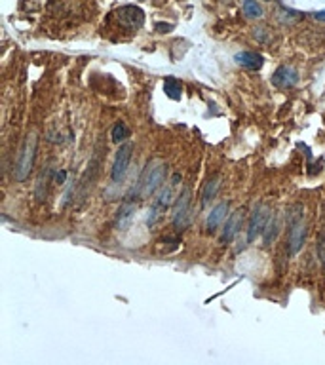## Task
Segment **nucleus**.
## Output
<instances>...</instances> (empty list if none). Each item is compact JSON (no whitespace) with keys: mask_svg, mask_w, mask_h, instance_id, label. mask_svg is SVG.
<instances>
[{"mask_svg":"<svg viewBox=\"0 0 325 365\" xmlns=\"http://www.w3.org/2000/svg\"><path fill=\"white\" fill-rule=\"evenodd\" d=\"M166 179V164L162 162H148L145 171L141 173V179L137 182V196L139 198H146L160 189V185Z\"/></svg>","mask_w":325,"mask_h":365,"instance_id":"obj_1","label":"nucleus"},{"mask_svg":"<svg viewBox=\"0 0 325 365\" xmlns=\"http://www.w3.org/2000/svg\"><path fill=\"white\" fill-rule=\"evenodd\" d=\"M34 154H36V137L29 135L21 150H19V156L16 160V169H14V175H16V179L19 182L25 181L29 173H31L34 164Z\"/></svg>","mask_w":325,"mask_h":365,"instance_id":"obj_2","label":"nucleus"},{"mask_svg":"<svg viewBox=\"0 0 325 365\" xmlns=\"http://www.w3.org/2000/svg\"><path fill=\"white\" fill-rule=\"evenodd\" d=\"M190 202H192V192L188 187H185L181 194L175 200L173 206V225L177 228H187L188 225V213H190Z\"/></svg>","mask_w":325,"mask_h":365,"instance_id":"obj_3","label":"nucleus"},{"mask_svg":"<svg viewBox=\"0 0 325 365\" xmlns=\"http://www.w3.org/2000/svg\"><path fill=\"white\" fill-rule=\"evenodd\" d=\"M131 154H133V145L131 143H122V147L116 152L114 164H112V181L120 182L126 173H128L129 162H131Z\"/></svg>","mask_w":325,"mask_h":365,"instance_id":"obj_4","label":"nucleus"},{"mask_svg":"<svg viewBox=\"0 0 325 365\" xmlns=\"http://www.w3.org/2000/svg\"><path fill=\"white\" fill-rule=\"evenodd\" d=\"M304 219H302V213H295L293 219L289 221V253L295 255L302 247L304 243Z\"/></svg>","mask_w":325,"mask_h":365,"instance_id":"obj_5","label":"nucleus"},{"mask_svg":"<svg viewBox=\"0 0 325 365\" xmlns=\"http://www.w3.org/2000/svg\"><path fill=\"white\" fill-rule=\"evenodd\" d=\"M270 219V209L266 208L265 204H259L255 211L251 213V221H249V230H248V240L253 242L259 232H263L266 226V221Z\"/></svg>","mask_w":325,"mask_h":365,"instance_id":"obj_6","label":"nucleus"},{"mask_svg":"<svg viewBox=\"0 0 325 365\" xmlns=\"http://www.w3.org/2000/svg\"><path fill=\"white\" fill-rule=\"evenodd\" d=\"M118 19L124 27H128L129 31H137L143 27V10L137 8V6H124L118 12Z\"/></svg>","mask_w":325,"mask_h":365,"instance_id":"obj_7","label":"nucleus"},{"mask_svg":"<svg viewBox=\"0 0 325 365\" xmlns=\"http://www.w3.org/2000/svg\"><path fill=\"white\" fill-rule=\"evenodd\" d=\"M297 72L295 69H291V67H280V69L274 72L272 76V84L278 87H282V89H287V87H293L297 84Z\"/></svg>","mask_w":325,"mask_h":365,"instance_id":"obj_8","label":"nucleus"},{"mask_svg":"<svg viewBox=\"0 0 325 365\" xmlns=\"http://www.w3.org/2000/svg\"><path fill=\"white\" fill-rule=\"evenodd\" d=\"M241 223H243V209L239 208L232 213L230 217H228V223H226L224 230H222V242H230L232 238L239 232Z\"/></svg>","mask_w":325,"mask_h":365,"instance_id":"obj_9","label":"nucleus"},{"mask_svg":"<svg viewBox=\"0 0 325 365\" xmlns=\"http://www.w3.org/2000/svg\"><path fill=\"white\" fill-rule=\"evenodd\" d=\"M137 209V204L135 202H124L118 209V215H116V226H118L120 230H126L131 223V219H133V213H135Z\"/></svg>","mask_w":325,"mask_h":365,"instance_id":"obj_10","label":"nucleus"},{"mask_svg":"<svg viewBox=\"0 0 325 365\" xmlns=\"http://www.w3.org/2000/svg\"><path fill=\"white\" fill-rule=\"evenodd\" d=\"M234 59H236V63H238L239 67L249 69V70H259L263 67V57L255 52H241V53H238Z\"/></svg>","mask_w":325,"mask_h":365,"instance_id":"obj_11","label":"nucleus"},{"mask_svg":"<svg viewBox=\"0 0 325 365\" xmlns=\"http://www.w3.org/2000/svg\"><path fill=\"white\" fill-rule=\"evenodd\" d=\"M226 213H228V204L226 202H221L217 208L209 213V217H207V230H215V228H219V225L222 223V219L226 217Z\"/></svg>","mask_w":325,"mask_h":365,"instance_id":"obj_12","label":"nucleus"},{"mask_svg":"<svg viewBox=\"0 0 325 365\" xmlns=\"http://www.w3.org/2000/svg\"><path fill=\"white\" fill-rule=\"evenodd\" d=\"M164 92H166V96L171 97V99H175V101H179L181 99V94H183V86H181L179 80L175 78H166L164 82Z\"/></svg>","mask_w":325,"mask_h":365,"instance_id":"obj_13","label":"nucleus"},{"mask_svg":"<svg viewBox=\"0 0 325 365\" xmlns=\"http://www.w3.org/2000/svg\"><path fill=\"white\" fill-rule=\"evenodd\" d=\"M128 137H129L128 126H126L124 122H118V124L112 128V141H114V143H118V145H122V143L128 139Z\"/></svg>","mask_w":325,"mask_h":365,"instance_id":"obj_14","label":"nucleus"},{"mask_svg":"<svg viewBox=\"0 0 325 365\" xmlns=\"http://www.w3.org/2000/svg\"><path fill=\"white\" fill-rule=\"evenodd\" d=\"M217 191H219V181H217V179L207 181V182H205L204 192H202V202H204V204H207V202L211 200L215 194H217Z\"/></svg>","mask_w":325,"mask_h":365,"instance_id":"obj_15","label":"nucleus"},{"mask_svg":"<svg viewBox=\"0 0 325 365\" xmlns=\"http://www.w3.org/2000/svg\"><path fill=\"white\" fill-rule=\"evenodd\" d=\"M243 12H246L248 18H261L263 16V10L255 0H246L243 2Z\"/></svg>","mask_w":325,"mask_h":365,"instance_id":"obj_16","label":"nucleus"},{"mask_svg":"<svg viewBox=\"0 0 325 365\" xmlns=\"http://www.w3.org/2000/svg\"><path fill=\"white\" fill-rule=\"evenodd\" d=\"M263 234H265V242H272V238H276V234H278V219H276V215L270 217V223H266Z\"/></svg>","mask_w":325,"mask_h":365,"instance_id":"obj_17","label":"nucleus"},{"mask_svg":"<svg viewBox=\"0 0 325 365\" xmlns=\"http://www.w3.org/2000/svg\"><path fill=\"white\" fill-rule=\"evenodd\" d=\"M171 196H173V192H171V185L170 187H164L162 192H160V196H158V206L160 208H168L171 202Z\"/></svg>","mask_w":325,"mask_h":365,"instance_id":"obj_18","label":"nucleus"},{"mask_svg":"<svg viewBox=\"0 0 325 365\" xmlns=\"http://www.w3.org/2000/svg\"><path fill=\"white\" fill-rule=\"evenodd\" d=\"M158 208H160V206L156 204V206H154V208H150V211H148V219H146V223H148V226L156 223V219H158Z\"/></svg>","mask_w":325,"mask_h":365,"instance_id":"obj_19","label":"nucleus"},{"mask_svg":"<svg viewBox=\"0 0 325 365\" xmlns=\"http://www.w3.org/2000/svg\"><path fill=\"white\" fill-rule=\"evenodd\" d=\"M317 253H319V259H321V262L325 264V238H321V240H319V243H317Z\"/></svg>","mask_w":325,"mask_h":365,"instance_id":"obj_20","label":"nucleus"},{"mask_svg":"<svg viewBox=\"0 0 325 365\" xmlns=\"http://www.w3.org/2000/svg\"><path fill=\"white\" fill-rule=\"evenodd\" d=\"M65 177H67V171H59V173H57V182H65Z\"/></svg>","mask_w":325,"mask_h":365,"instance_id":"obj_21","label":"nucleus"},{"mask_svg":"<svg viewBox=\"0 0 325 365\" xmlns=\"http://www.w3.org/2000/svg\"><path fill=\"white\" fill-rule=\"evenodd\" d=\"M266 2H270V0H266Z\"/></svg>","mask_w":325,"mask_h":365,"instance_id":"obj_22","label":"nucleus"}]
</instances>
